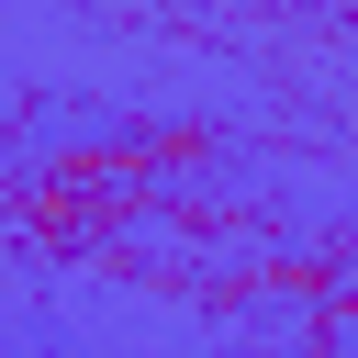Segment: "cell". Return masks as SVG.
Returning a JSON list of instances; mask_svg holds the SVG:
<instances>
[]
</instances>
